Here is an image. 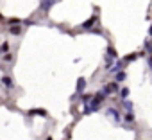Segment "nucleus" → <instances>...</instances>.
Instances as JSON below:
<instances>
[{
  "label": "nucleus",
  "mask_w": 152,
  "mask_h": 140,
  "mask_svg": "<svg viewBox=\"0 0 152 140\" xmlns=\"http://www.w3.org/2000/svg\"><path fill=\"white\" fill-rule=\"evenodd\" d=\"M116 90H118V88H116V85H115V83H111V85L104 86V90H102V92H104V95L107 97V95H111V94H113V92H116Z\"/></svg>",
  "instance_id": "obj_1"
},
{
  "label": "nucleus",
  "mask_w": 152,
  "mask_h": 140,
  "mask_svg": "<svg viewBox=\"0 0 152 140\" xmlns=\"http://www.w3.org/2000/svg\"><path fill=\"white\" fill-rule=\"evenodd\" d=\"M107 115H109L111 119H115V122H120V113H118L116 110H113V108H107Z\"/></svg>",
  "instance_id": "obj_2"
},
{
  "label": "nucleus",
  "mask_w": 152,
  "mask_h": 140,
  "mask_svg": "<svg viewBox=\"0 0 152 140\" xmlns=\"http://www.w3.org/2000/svg\"><path fill=\"white\" fill-rule=\"evenodd\" d=\"M54 4H56V0H43V4H41V9H43V11H48V9L54 6Z\"/></svg>",
  "instance_id": "obj_3"
},
{
  "label": "nucleus",
  "mask_w": 152,
  "mask_h": 140,
  "mask_svg": "<svg viewBox=\"0 0 152 140\" xmlns=\"http://www.w3.org/2000/svg\"><path fill=\"white\" fill-rule=\"evenodd\" d=\"M2 85H4V86H7V88H11V86H13V81H11V77L4 76V77H2Z\"/></svg>",
  "instance_id": "obj_4"
},
{
  "label": "nucleus",
  "mask_w": 152,
  "mask_h": 140,
  "mask_svg": "<svg viewBox=\"0 0 152 140\" xmlns=\"http://www.w3.org/2000/svg\"><path fill=\"white\" fill-rule=\"evenodd\" d=\"M93 24H95V18H90L88 22H84V24H83V29H90Z\"/></svg>",
  "instance_id": "obj_5"
},
{
  "label": "nucleus",
  "mask_w": 152,
  "mask_h": 140,
  "mask_svg": "<svg viewBox=\"0 0 152 140\" xmlns=\"http://www.w3.org/2000/svg\"><path fill=\"white\" fill-rule=\"evenodd\" d=\"M7 50H9V43H2V45H0V54H7Z\"/></svg>",
  "instance_id": "obj_6"
},
{
  "label": "nucleus",
  "mask_w": 152,
  "mask_h": 140,
  "mask_svg": "<svg viewBox=\"0 0 152 140\" xmlns=\"http://www.w3.org/2000/svg\"><path fill=\"white\" fill-rule=\"evenodd\" d=\"M107 56H109V57H115V59H116V56H118V54H116V50H115L113 47H109V49H107Z\"/></svg>",
  "instance_id": "obj_7"
},
{
  "label": "nucleus",
  "mask_w": 152,
  "mask_h": 140,
  "mask_svg": "<svg viewBox=\"0 0 152 140\" xmlns=\"http://www.w3.org/2000/svg\"><path fill=\"white\" fill-rule=\"evenodd\" d=\"M124 79H125V74H124V72H118V74L115 76V81H116V83H120V81H124Z\"/></svg>",
  "instance_id": "obj_8"
},
{
  "label": "nucleus",
  "mask_w": 152,
  "mask_h": 140,
  "mask_svg": "<svg viewBox=\"0 0 152 140\" xmlns=\"http://www.w3.org/2000/svg\"><path fill=\"white\" fill-rule=\"evenodd\" d=\"M120 95H122V99L125 101V99L129 97V88H122V92H120Z\"/></svg>",
  "instance_id": "obj_9"
},
{
  "label": "nucleus",
  "mask_w": 152,
  "mask_h": 140,
  "mask_svg": "<svg viewBox=\"0 0 152 140\" xmlns=\"http://www.w3.org/2000/svg\"><path fill=\"white\" fill-rule=\"evenodd\" d=\"M125 120H127V122H131V124L134 122V115H132V111H127V115H125Z\"/></svg>",
  "instance_id": "obj_10"
},
{
  "label": "nucleus",
  "mask_w": 152,
  "mask_h": 140,
  "mask_svg": "<svg viewBox=\"0 0 152 140\" xmlns=\"http://www.w3.org/2000/svg\"><path fill=\"white\" fill-rule=\"evenodd\" d=\"M84 85H86V83H84V79H79V83H77V90H79V92H83Z\"/></svg>",
  "instance_id": "obj_11"
},
{
  "label": "nucleus",
  "mask_w": 152,
  "mask_h": 140,
  "mask_svg": "<svg viewBox=\"0 0 152 140\" xmlns=\"http://www.w3.org/2000/svg\"><path fill=\"white\" fill-rule=\"evenodd\" d=\"M124 106H125V110H127V111H132V102L125 101V102H124Z\"/></svg>",
  "instance_id": "obj_12"
},
{
  "label": "nucleus",
  "mask_w": 152,
  "mask_h": 140,
  "mask_svg": "<svg viewBox=\"0 0 152 140\" xmlns=\"http://www.w3.org/2000/svg\"><path fill=\"white\" fill-rule=\"evenodd\" d=\"M11 32L13 34H20V27H11Z\"/></svg>",
  "instance_id": "obj_13"
}]
</instances>
